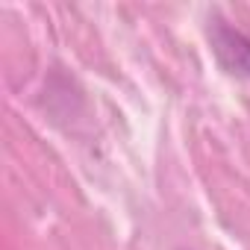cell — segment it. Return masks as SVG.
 I'll use <instances>...</instances> for the list:
<instances>
[{"label": "cell", "instance_id": "6da1fadb", "mask_svg": "<svg viewBox=\"0 0 250 250\" xmlns=\"http://www.w3.org/2000/svg\"><path fill=\"white\" fill-rule=\"evenodd\" d=\"M212 47L221 59V65L229 74L247 77L250 80V39L227 24H215L212 30Z\"/></svg>", "mask_w": 250, "mask_h": 250}]
</instances>
